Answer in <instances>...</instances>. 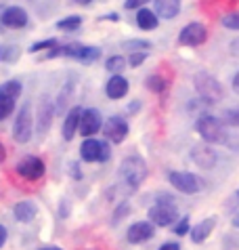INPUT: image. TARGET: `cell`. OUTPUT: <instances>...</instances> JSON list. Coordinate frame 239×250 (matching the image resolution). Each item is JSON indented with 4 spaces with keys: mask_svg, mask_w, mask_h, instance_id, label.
Here are the masks:
<instances>
[{
    "mask_svg": "<svg viewBox=\"0 0 239 250\" xmlns=\"http://www.w3.org/2000/svg\"><path fill=\"white\" fill-rule=\"evenodd\" d=\"M122 183L128 187V191H135L139 189V185L147 179V164L140 156H128L122 160L120 164V170H118Z\"/></svg>",
    "mask_w": 239,
    "mask_h": 250,
    "instance_id": "cell-1",
    "label": "cell"
},
{
    "mask_svg": "<svg viewBox=\"0 0 239 250\" xmlns=\"http://www.w3.org/2000/svg\"><path fill=\"white\" fill-rule=\"evenodd\" d=\"M46 57H72L82 63H93L101 57V48L99 46H86L78 42H69V44H57L55 48L46 53Z\"/></svg>",
    "mask_w": 239,
    "mask_h": 250,
    "instance_id": "cell-2",
    "label": "cell"
},
{
    "mask_svg": "<svg viewBox=\"0 0 239 250\" xmlns=\"http://www.w3.org/2000/svg\"><path fill=\"white\" fill-rule=\"evenodd\" d=\"M195 130L206 143H224L227 141V130H224V122L216 116L201 114L195 122Z\"/></svg>",
    "mask_w": 239,
    "mask_h": 250,
    "instance_id": "cell-3",
    "label": "cell"
},
{
    "mask_svg": "<svg viewBox=\"0 0 239 250\" xmlns=\"http://www.w3.org/2000/svg\"><path fill=\"white\" fill-rule=\"evenodd\" d=\"M193 86L203 103H219L222 99V84L219 78L208 72H198L193 76Z\"/></svg>",
    "mask_w": 239,
    "mask_h": 250,
    "instance_id": "cell-4",
    "label": "cell"
},
{
    "mask_svg": "<svg viewBox=\"0 0 239 250\" xmlns=\"http://www.w3.org/2000/svg\"><path fill=\"white\" fill-rule=\"evenodd\" d=\"M179 219V210L174 206L172 200H158L156 204L149 208V223L153 227H170L177 223Z\"/></svg>",
    "mask_w": 239,
    "mask_h": 250,
    "instance_id": "cell-5",
    "label": "cell"
},
{
    "mask_svg": "<svg viewBox=\"0 0 239 250\" xmlns=\"http://www.w3.org/2000/svg\"><path fill=\"white\" fill-rule=\"evenodd\" d=\"M168 181L172 183L174 189H179L180 193H187V196L198 193V191H201L203 187H206V181H203L199 175L185 172V170H172L170 175H168Z\"/></svg>",
    "mask_w": 239,
    "mask_h": 250,
    "instance_id": "cell-6",
    "label": "cell"
},
{
    "mask_svg": "<svg viewBox=\"0 0 239 250\" xmlns=\"http://www.w3.org/2000/svg\"><path fill=\"white\" fill-rule=\"evenodd\" d=\"M32 130H34L32 105L25 103V105H21L19 114L15 118V124H13V139H15L17 143H27L32 139Z\"/></svg>",
    "mask_w": 239,
    "mask_h": 250,
    "instance_id": "cell-7",
    "label": "cell"
},
{
    "mask_svg": "<svg viewBox=\"0 0 239 250\" xmlns=\"http://www.w3.org/2000/svg\"><path fill=\"white\" fill-rule=\"evenodd\" d=\"M80 156L84 162H107L111 151L107 141H97V139H86L80 147Z\"/></svg>",
    "mask_w": 239,
    "mask_h": 250,
    "instance_id": "cell-8",
    "label": "cell"
},
{
    "mask_svg": "<svg viewBox=\"0 0 239 250\" xmlns=\"http://www.w3.org/2000/svg\"><path fill=\"white\" fill-rule=\"evenodd\" d=\"M208 40V27L199 21L187 23L179 34V44L182 46H201Z\"/></svg>",
    "mask_w": 239,
    "mask_h": 250,
    "instance_id": "cell-9",
    "label": "cell"
},
{
    "mask_svg": "<svg viewBox=\"0 0 239 250\" xmlns=\"http://www.w3.org/2000/svg\"><path fill=\"white\" fill-rule=\"evenodd\" d=\"M103 126V118H101V112L99 109H95V107H88V109H82V116H80V135L82 137H95L97 133L101 130Z\"/></svg>",
    "mask_w": 239,
    "mask_h": 250,
    "instance_id": "cell-10",
    "label": "cell"
},
{
    "mask_svg": "<svg viewBox=\"0 0 239 250\" xmlns=\"http://www.w3.org/2000/svg\"><path fill=\"white\" fill-rule=\"evenodd\" d=\"M44 170H46L44 162L36 156H25L17 164V172L25 179V181H38V179H42V175H44Z\"/></svg>",
    "mask_w": 239,
    "mask_h": 250,
    "instance_id": "cell-11",
    "label": "cell"
},
{
    "mask_svg": "<svg viewBox=\"0 0 239 250\" xmlns=\"http://www.w3.org/2000/svg\"><path fill=\"white\" fill-rule=\"evenodd\" d=\"M103 133L111 143H122L128 137V122L122 116H111L107 118V122L103 124Z\"/></svg>",
    "mask_w": 239,
    "mask_h": 250,
    "instance_id": "cell-12",
    "label": "cell"
},
{
    "mask_svg": "<svg viewBox=\"0 0 239 250\" xmlns=\"http://www.w3.org/2000/svg\"><path fill=\"white\" fill-rule=\"evenodd\" d=\"M153 233H156V227H153L149 221H137V223H132L128 227L126 240H128L130 244H143V242H149L153 238Z\"/></svg>",
    "mask_w": 239,
    "mask_h": 250,
    "instance_id": "cell-13",
    "label": "cell"
},
{
    "mask_svg": "<svg viewBox=\"0 0 239 250\" xmlns=\"http://www.w3.org/2000/svg\"><path fill=\"white\" fill-rule=\"evenodd\" d=\"M0 21H2V25L11 27V30H19V27L27 25V13L21 6H6L2 15H0Z\"/></svg>",
    "mask_w": 239,
    "mask_h": 250,
    "instance_id": "cell-14",
    "label": "cell"
},
{
    "mask_svg": "<svg viewBox=\"0 0 239 250\" xmlns=\"http://www.w3.org/2000/svg\"><path fill=\"white\" fill-rule=\"evenodd\" d=\"M191 160L195 164L199 166V168H214L216 166V160H219V156H216V151L212 147H208V145H195V147L191 149Z\"/></svg>",
    "mask_w": 239,
    "mask_h": 250,
    "instance_id": "cell-15",
    "label": "cell"
},
{
    "mask_svg": "<svg viewBox=\"0 0 239 250\" xmlns=\"http://www.w3.org/2000/svg\"><path fill=\"white\" fill-rule=\"evenodd\" d=\"M128 80L124 78V76H111V78L107 80V84H105V93H107L109 99H122V97H126V93H128Z\"/></svg>",
    "mask_w": 239,
    "mask_h": 250,
    "instance_id": "cell-16",
    "label": "cell"
},
{
    "mask_svg": "<svg viewBox=\"0 0 239 250\" xmlns=\"http://www.w3.org/2000/svg\"><path fill=\"white\" fill-rule=\"evenodd\" d=\"M80 116H82V107H72L63 120V139L65 141H72L74 135L78 133V126H80Z\"/></svg>",
    "mask_w": 239,
    "mask_h": 250,
    "instance_id": "cell-17",
    "label": "cell"
},
{
    "mask_svg": "<svg viewBox=\"0 0 239 250\" xmlns=\"http://www.w3.org/2000/svg\"><path fill=\"white\" fill-rule=\"evenodd\" d=\"M214 225H216V219L210 217V219H203L201 223H198L195 227H191V229H189L191 242H195V244H201V242H206L210 238V233L214 231Z\"/></svg>",
    "mask_w": 239,
    "mask_h": 250,
    "instance_id": "cell-18",
    "label": "cell"
},
{
    "mask_svg": "<svg viewBox=\"0 0 239 250\" xmlns=\"http://www.w3.org/2000/svg\"><path fill=\"white\" fill-rule=\"evenodd\" d=\"M159 19H174L180 13V0H153Z\"/></svg>",
    "mask_w": 239,
    "mask_h": 250,
    "instance_id": "cell-19",
    "label": "cell"
},
{
    "mask_svg": "<svg viewBox=\"0 0 239 250\" xmlns=\"http://www.w3.org/2000/svg\"><path fill=\"white\" fill-rule=\"evenodd\" d=\"M159 23V17L156 15V11H151V9H139L137 11V25L140 27V30H145V32H149V30H156Z\"/></svg>",
    "mask_w": 239,
    "mask_h": 250,
    "instance_id": "cell-20",
    "label": "cell"
},
{
    "mask_svg": "<svg viewBox=\"0 0 239 250\" xmlns=\"http://www.w3.org/2000/svg\"><path fill=\"white\" fill-rule=\"evenodd\" d=\"M51 120H53V105L44 99L40 103V109H38V130H40V135L46 133V128L51 126Z\"/></svg>",
    "mask_w": 239,
    "mask_h": 250,
    "instance_id": "cell-21",
    "label": "cell"
},
{
    "mask_svg": "<svg viewBox=\"0 0 239 250\" xmlns=\"http://www.w3.org/2000/svg\"><path fill=\"white\" fill-rule=\"evenodd\" d=\"M36 206H34L32 202H19L15 206V210H13V214H15V219L21 221V223H30V221H34V217H36Z\"/></svg>",
    "mask_w": 239,
    "mask_h": 250,
    "instance_id": "cell-22",
    "label": "cell"
},
{
    "mask_svg": "<svg viewBox=\"0 0 239 250\" xmlns=\"http://www.w3.org/2000/svg\"><path fill=\"white\" fill-rule=\"evenodd\" d=\"M145 84H147V88H149L151 93H164L166 91V86H168V80L164 78L161 74H149L145 78Z\"/></svg>",
    "mask_w": 239,
    "mask_h": 250,
    "instance_id": "cell-23",
    "label": "cell"
},
{
    "mask_svg": "<svg viewBox=\"0 0 239 250\" xmlns=\"http://www.w3.org/2000/svg\"><path fill=\"white\" fill-rule=\"evenodd\" d=\"M122 48H126V51H130V53H147L151 48V42H149V40L132 38V40H124Z\"/></svg>",
    "mask_w": 239,
    "mask_h": 250,
    "instance_id": "cell-24",
    "label": "cell"
},
{
    "mask_svg": "<svg viewBox=\"0 0 239 250\" xmlns=\"http://www.w3.org/2000/svg\"><path fill=\"white\" fill-rule=\"evenodd\" d=\"M126 65H128V61H126L122 55H114V57H109L107 61H105V67H107V72H111L114 76H122Z\"/></svg>",
    "mask_w": 239,
    "mask_h": 250,
    "instance_id": "cell-25",
    "label": "cell"
},
{
    "mask_svg": "<svg viewBox=\"0 0 239 250\" xmlns=\"http://www.w3.org/2000/svg\"><path fill=\"white\" fill-rule=\"evenodd\" d=\"M0 95H2V97H9V99L15 101L17 97L21 95V82H17V80L4 82V84L0 86Z\"/></svg>",
    "mask_w": 239,
    "mask_h": 250,
    "instance_id": "cell-26",
    "label": "cell"
},
{
    "mask_svg": "<svg viewBox=\"0 0 239 250\" xmlns=\"http://www.w3.org/2000/svg\"><path fill=\"white\" fill-rule=\"evenodd\" d=\"M80 25H82L80 15H72V17H65V19H61V21H57L59 30H65V32H76Z\"/></svg>",
    "mask_w": 239,
    "mask_h": 250,
    "instance_id": "cell-27",
    "label": "cell"
},
{
    "mask_svg": "<svg viewBox=\"0 0 239 250\" xmlns=\"http://www.w3.org/2000/svg\"><path fill=\"white\" fill-rule=\"evenodd\" d=\"M13 109H15V101L9 99V97H2V95H0V120L9 118V116L13 114Z\"/></svg>",
    "mask_w": 239,
    "mask_h": 250,
    "instance_id": "cell-28",
    "label": "cell"
},
{
    "mask_svg": "<svg viewBox=\"0 0 239 250\" xmlns=\"http://www.w3.org/2000/svg\"><path fill=\"white\" fill-rule=\"evenodd\" d=\"M224 124H229V126H239V105L237 107H231L224 112V116L220 118Z\"/></svg>",
    "mask_w": 239,
    "mask_h": 250,
    "instance_id": "cell-29",
    "label": "cell"
},
{
    "mask_svg": "<svg viewBox=\"0 0 239 250\" xmlns=\"http://www.w3.org/2000/svg\"><path fill=\"white\" fill-rule=\"evenodd\" d=\"M220 23L224 27H229V30H239V11L235 13H227V15H222Z\"/></svg>",
    "mask_w": 239,
    "mask_h": 250,
    "instance_id": "cell-30",
    "label": "cell"
},
{
    "mask_svg": "<svg viewBox=\"0 0 239 250\" xmlns=\"http://www.w3.org/2000/svg\"><path fill=\"white\" fill-rule=\"evenodd\" d=\"M19 57V51L13 46H0V61H15Z\"/></svg>",
    "mask_w": 239,
    "mask_h": 250,
    "instance_id": "cell-31",
    "label": "cell"
},
{
    "mask_svg": "<svg viewBox=\"0 0 239 250\" xmlns=\"http://www.w3.org/2000/svg\"><path fill=\"white\" fill-rule=\"evenodd\" d=\"M59 42L55 38H48V40H40V42H36V44H32L30 46V53H38V51H44V48H55Z\"/></svg>",
    "mask_w": 239,
    "mask_h": 250,
    "instance_id": "cell-32",
    "label": "cell"
},
{
    "mask_svg": "<svg viewBox=\"0 0 239 250\" xmlns=\"http://www.w3.org/2000/svg\"><path fill=\"white\" fill-rule=\"evenodd\" d=\"M174 233H179V235L189 233V217H180V221L174 223Z\"/></svg>",
    "mask_w": 239,
    "mask_h": 250,
    "instance_id": "cell-33",
    "label": "cell"
},
{
    "mask_svg": "<svg viewBox=\"0 0 239 250\" xmlns=\"http://www.w3.org/2000/svg\"><path fill=\"white\" fill-rule=\"evenodd\" d=\"M145 59H147V53H130L128 65L130 67H139L140 63H145Z\"/></svg>",
    "mask_w": 239,
    "mask_h": 250,
    "instance_id": "cell-34",
    "label": "cell"
},
{
    "mask_svg": "<svg viewBox=\"0 0 239 250\" xmlns=\"http://www.w3.org/2000/svg\"><path fill=\"white\" fill-rule=\"evenodd\" d=\"M147 2H149V0H126V2H124V9H128V11H139V9H145Z\"/></svg>",
    "mask_w": 239,
    "mask_h": 250,
    "instance_id": "cell-35",
    "label": "cell"
},
{
    "mask_svg": "<svg viewBox=\"0 0 239 250\" xmlns=\"http://www.w3.org/2000/svg\"><path fill=\"white\" fill-rule=\"evenodd\" d=\"M158 250H180V246L177 244V242H166V244H161Z\"/></svg>",
    "mask_w": 239,
    "mask_h": 250,
    "instance_id": "cell-36",
    "label": "cell"
},
{
    "mask_svg": "<svg viewBox=\"0 0 239 250\" xmlns=\"http://www.w3.org/2000/svg\"><path fill=\"white\" fill-rule=\"evenodd\" d=\"M231 86H233V93H235V95H239V69L235 72L233 80H231Z\"/></svg>",
    "mask_w": 239,
    "mask_h": 250,
    "instance_id": "cell-37",
    "label": "cell"
},
{
    "mask_svg": "<svg viewBox=\"0 0 239 250\" xmlns=\"http://www.w3.org/2000/svg\"><path fill=\"white\" fill-rule=\"evenodd\" d=\"M229 48H231V55H235V57H239V38H235L233 42L229 44Z\"/></svg>",
    "mask_w": 239,
    "mask_h": 250,
    "instance_id": "cell-38",
    "label": "cell"
},
{
    "mask_svg": "<svg viewBox=\"0 0 239 250\" xmlns=\"http://www.w3.org/2000/svg\"><path fill=\"white\" fill-rule=\"evenodd\" d=\"M4 242H6V227L0 225V248L4 246Z\"/></svg>",
    "mask_w": 239,
    "mask_h": 250,
    "instance_id": "cell-39",
    "label": "cell"
},
{
    "mask_svg": "<svg viewBox=\"0 0 239 250\" xmlns=\"http://www.w3.org/2000/svg\"><path fill=\"white\" fill-rule=\"evenodd\" d=\"M4 158H6V149H4V145L0 143V162H4Z\"/></svg>",
    "mask_w": 239,
    "mask_h": 250,
    "instance_id": "cell-40",
    "label": "cell"
},
{
    "mask_svg": "<svg viewBox=\"0 0 239 250\" xmlns=\"http://www.w3.org/2000/svg\"><path fill=\"white\" fill-rule=\"evenodd\" d=\"M103 19H111V21H118L120 17L116 15V13H109V15H107V17H103Z\"/></svg>",
    "mask_w": 239,
    "mask_h": 250,
    "instance_id": "cell-41",
    "label": "cell"
},
{
    "mask_svg": "<svg viewBox=\"0 0 239 250\" xmlns=\"http://www.w3.org/2000/svg\"><path fill=\"white\" fill-rule=\"evenodd\" d=\"M233 227L239 229V212H235V217H233Z\"/></svg>",
    "mask_w": 239,
    "mask_h": 250,
    "instance_id": "cell-42",
    "label": "cell"
},
{
    "mask_svg": "<svg viewBox=\"0 0 239 250\" xmlns=\"http://www.w3.org/2000/svg\"><path fill=\"white\" fill-rule=\"evenodd\" d=\"M74 2H76V4H84V6H86V4L93 2V0H74Z\"/></svg>",
    "mask_w": 239,
    "mask_h": 250,
    "instance_id": "cell-43",
    "label": "cell"
},
{
    "mask_svg": "<svg viewBox=\"0 0 239 250\" xmlns=\"http://www.w3.org/2000/svg\"><path fill=\"white\" fill-rule=\"evenodd\" d=\"M42 250H59V248H42Z\"/></svg>",
    "mask_w": 239,
    "mask_h": 250,
    "instance_id": "cell-44",
    "label": "cell"
},
{
    "mask_svg": "<svg viewBox=\"0 0 239 250\" xmlns=\"http://www.w3.org/2000/svg\"><path fill=\"white\" fill-rule=\"evenodd\" d=\"M237 198H239V189H237Z\"/></svg>",
    "mask_w": 239,
    "mask_h": 250,
    "instance_id": "cell-45",
    "label": "cell"
}]
</instances>
